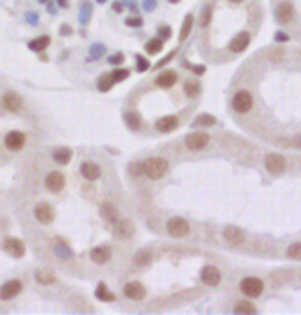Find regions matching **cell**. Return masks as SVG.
Wrapping results in <instances>:
<instances>
[{
	"label": "cell",
	"mask_w": 301,
	"mask_h": 315,
	"mask_svg": "<svg viewBox=\"0 0 301 315\" xmlns=\"http://www.w3.org/2000/svg\"><path fill=\"white\" fill-rule=\"evenodd\" d=\"M141 166H143V174L149 180H160L168 172V160H164L160 155H154V158H149V160L141 162Z\"/></svg>",
	"instance_id": "obj_1"
},
{
	"label": "cell",
	"mask_w": 301,
	"mask_h": 315,
	"mask_svg": "<svg viewBox=\"0 0 301 315\" xmlns=\"http://www.w3.org/2000/svg\"><path fill=\"white\" fill-rule=\"evenodd\" d=\"M33 215H35V219H37L41 225H52L54 219H56V209L49 205V203L41 201V203H37V205L33 207Z\"/></svg>",
	"instance_id": "obj_2"
},
{
	"label": "cell",
	"mask_w": 301,
	"mask_h": 315,
	"mask_svg": "<svg viewBox=\"0 0 301 315\" xmlns=\"http://www.w3.org/2000/svg\"><path fill=\"white\" fill-rule=\"evenodd\" d=\"M252 104H254V98L248 90H238L234 94V98H232V109L236 113H240V115L248 113L250 109H252Z\"/></svg>",
	"instance_id": "obj_3"
},
{
	"label": "cell",
	"mask_w": 301,
	"mask_h": 315,
	"mask_svg": "<svg viewBox=\"0 0 301 315\" xmlns=\"http://www.w3.org/2000/svg\"><path fill=\"white\" fill-rule=\"evenodd\" d=\"M262 289H265V285H262V281L256 279V277H246V279L240 283V291H242L246 297H250V299L258 297V295L262 293Z\"/></svg>",
	"instance_id": "obj_4"
},
{
	"label": "cell",
	"mask_w": 301,
	"mask_h": 315,
	"mask_svg": "<svg viewBox=\"0 0 301 315\" xmlns=\"http://www.w3.org/2000/svg\"><path fill=\"white\" fill-rule=\"evenodd\" d=\"M43 184H45V188H47L49 192H62L64 186H66V176H64L60 170H52V172L45 174Z\"/></svg>",
	"instance_id": "obj_5"
},
{
	"label": "cell",
	"mask_w": 301,
	"mask_h": 315,
	"mask_svg": "<svg viewBox=\"0 0 301 315\" xmlns=\"http://www.w3.org/2000/svg\"><path fill=\"white\" fill-rule=\"evenodd\" d=\"M3 107H5V111H9L11 115H19V113L23 111V98H21L17 92L9 90V92H5V96H3Z\"/></svg>",
	"instance_id": "obj_6"
},
{
	"label": "cell",
	"mask_w": 301,
	"mask_h": 315,
	"mask_svg": "<svg viewBox=\"0 0 301 315\" xmlns=\"http://www.w3.org/2000/svg\"><path fill=\"white\" fill-rule=\"evenodd\" d=\"M209 143V135L203 133V131H197V133H189L184 137V145L191 149V151H201L203 147H207Z\"/></svg>",
	"instance_id": "obj_7"
},
{
	"label": "cell",
	"mask_w": 301,
	"mask_h": 315,
	"mask_svg": "<svg viewBox=\"0 0 301 315\" xmlns=\"http://www.w3.org/2000/svg\"><path fill=\"white\" fill-rule=\"evenodd\" d=\"M25 141H27V135L23 131H17V129L15 131H9L5 135V147L9 151H21L25 147Z\"/></svg>",
	"instance_id": "obj_8"
},
{
	"label": "cell",
	"mask_w": 301,
	"mask_h": 315,
	"mask_svg": "<svg viewBox=\"0 0 301 315\" xmlns=\"http://www.w3.org/2000/svg\"><path fill=\"white\" fill-rule=\"evenodd\" d=\"M166 231H168V235H172V238H184V235L189 233V221L182 219V217H172V219H168V223H166Z\"/></svg>",
	"instance_id": "obj_9"
},
{
	"label": "cell",
	"mask_w": 301,
	"mask_h": 315,
	"mask_svg": "<svg viewBox=\"0 0 301 315\" xmlns=\"http://www.w3.org/2000/svg\"><path fill=\"white\" fill-rule=\"evenodd\" d=\"M21 291H23V281L11 279V281H7L3 287H0V299H3V301H11V299H15Z\"/></svg>",
	"instance_id": "obj_10"
},
{
	"label": "cell",
	"mask_w": 301,
	"mask_h": 315,
	"mask_svg": "<svg viewBox=\"0 0 301 315\" xmlns=\"http://www.w3.org/2000/svg\"><path fill=\"white\" fill-rule=\"evenodd\" d=\"M265 166H267V170L271 174H281L287 168V160H285L283 155H279V153H269L265 158Z\"/></svg>",
	"instance_id": "obj_11"
},
{
	"label": "cell",
	"mask_w": 301,
	"mask_h": 315,
	"mask_svg": "<svg viewBox=\"0 0 301 315\" xmlns=\"http://www.w3.org/2000/svg\"><path fill=\"white\" fill-rule=\"evenodd\" d=\"M113 233H115V238H119V240H129V238H133L135 227H133V223H131L129 219H117V221L113 223Z\"/></svg>",
	"instance_id": "obj_12"
},
{
	"label": "cell",
	"mask_w": 301,
	"mask_h": 315,
	"mask_svg": "<svg viewBox=\"0 0 301 315\" xmlns=\"http://www.w3.org/2000/svg\"><path fill=\"white\" fill-rule=\"evenodd\" d=\"M3 248H5V250H7V254H11L13 258H23V256H25V252H27L25 242H23V240H19V238H7V240L3 242Z\"/></svg>",
	"instance_id": "obj_13"
},
{
	"label": "cell",
	"mask_w": 301,
	"mask_h": 315,
	"mask_svg": "<svg viewBox=\"0 0 301 315\" xmlns=\"http://www.w3.org/2000/svg\"><path fill=\"white\" fill-rule=\"evenodd\" d=\"M123 295L127 299H131V301H143L145 299V287L141 283H137V281H131V283H127L123 287Z\"/></svg>",
	"instance_id": "obj_14"
},
{
	"label": "cell",
	"mask_w": 301,
	"mask_h": 315,
	"mask_svg": "<svg viewBox=\"0 0 301 315\" xmlns=\"http://www.w3.org/2000/svg\"><path fill=\"white\" fill-rule=\"evenodd\" d=\"M100 174H103V170H100V166L96 162H82L80 164V176L88 182H94L100 178Z\"/></svg>",
	"instance_id": "obj_15"
},
{
	"label": "cell",
	"mask_w": 301,
	"mask_h": 315,
	"mask_svg": "<svg viewBox=\"0 0 301 315\" xmlns=\"http://www.w3.org/2000/svg\"><path fill=\"white\" fill-rule=\"evenodd\" d=\"M90 260L94 262V264H98V266L107 264V262L111 260V248L109 246H96V248H92L90 250Z\"/></svg>",
	"instance_id": "obj_16"
},
{
	"label": "cell",
	"mask_w": 301,
	"mask_h": 315,
	"mask_svg": "<svg viewBox=\"0 0 301 315\" xmlns=\"http://www.w3.org/2000/svg\"><path fill=\"white\" fill-rule=\"evenodd\" d=\"M201 281H203L205 285H209V287H215L221 281V272L215 266H211V264L203 266V270H201Z\"/></svg>",
	"instance_id": "obj_17"
},
{
	"label": "cell",
	"mask_w": 301,
	"mask_h": 315,
	"mask_svg": "<svg viewBox=\"0 0 301 315\" xmlns=\"http://www.w3.org/2000/svg\"><path fill=\"white\" fill-rule=\"evenodd\" d=\"M178 117L176 115H166V117H162V119H158L156 121V129L160 131V133H170V131H174L176 127H178Z\"/></svg>",
	"instance_id": "obj_18"
},
{
	"label": "cell",
	"mask_w": 301,
	"mask_h": 315,
	"mask_svg": "<svg viewBox=\"0 0 301 315\" xmlns=\"http://www.w3.org/2000/svg\"><path fill=\"white\" fill-rule=\"evenodd\" d=\"M275 15H277V21H279V23H289V21H293V17H295V9H293L291 3H281V5L277 7Z\"/></svg>",
	"instance_id": "obj_19"
},
{
	"label": "cell",
	"mask_w": 301,
	"mask_h": 315,
	"mask_svg": "<svg viewBox=\"0 0 301 315\" xmlns=\"http://www.w3.org/2000/svg\"><path fill=\"white\" fill-rule=\"evenodd\" d=\"M223 240L230 246H240V244H244V231L238 229V227H234V225H230V227L223 229Z\"/></svg>",
	"instance_id": "obj_20"
},
{
	"label": "cell",
	"mask_w": 301,
	"mask_h": 315,
	"mask_svg": "<svg viewBox=\"0 0 301 315\" xmlns=\"http://www.w3.org/2000/svg\"><path fill=\"white\" fill-rule=\"evenodd\" d=\"M72 155H74V151H72L70 147H58V149L52 153L54 162H56V164H60V166H68V164H70V160H72Z\"/></svg>",
	"instance_id": "obj_21"
},
{
	"label": "cell",
	"mask_w": 301,
	"mask_h": 315,
	"mask_svg": "<svg viewBox=\"0 0 301 315\" xmlns=\"http://www.w3.org/2000/svg\"><path fill=\"white\" fill-rule=\"evenodd\" d=\"M176 80H178L176 72L166 70V72L158 74V78H156V86H160V88H172V86L176 84Z\"/></svg>",
	"instance_id": "obj_22"
},
{
	"label": "cell",
	"mask_w": 301,
	"mask_h": 315,
	"mask_svg": "<svg viewBox=\"0 0 301 315\" xmlns=\"http://www.w3.org/2000/svg\"><path fill=\"white\" fill-rule=\"evenodd\" d=\"M33 277H35V283H39V285H43V287L56 283V274H54L52 270H47V268H37Z\"/></svg>",
	"instance_id": "obj_23"
},
{
	"label": "cell",
	"mask_w": 301,
	"mask_h": 315,
	"mask_svg": "<svg viewBox=\"0 0 301 315\" xmlns=\"http://www.w3.org/2000/svg\"><path fill=\"white\" fill-rule=\"evenodd\" d=\"M248 43H250V35L248 33H240V35H236L230 41V49L234 51V54H240V51H244L248 47Z\"/></svg>",
	"instance_id": "obj_24"
},
{
	"label": "cell",
	"mask_w": 301,
	"mask_h": 315,
	"mask_svg": "<svg viewBox=\"0 0 301 315\" xmlns=\"http://www.w3.org/2000/svg\"><path fill=\"white\" fill-rule=\"evenodd\" d=\"M49 43H52V39H49L47 35H41V37L31 39L27 45H29V49H31V51H35V54H41V51H45V49L49 47Z\"/></svg>",
	"instance_id": "obj_25"
},
{
	"label": "cell",
	"mask_w": 301,
	"mask_h": 315,
	"mask_svg": "<svg viewBox=\"0 0 301 315\" xmlns=\"http://www.w3.org/2000/svg\"><path fill=\"white\" fill-rule=\"evenodd\" d=\"M100 213H103V217L109 221V223H115L119 219V213H117V209L111 205V203H105L103 207H100Z\"/></svg>",
	"instance_id": "obj_26"
},
{
	"label": "cell",
	"mask_w": 301,
	"mask_h": 315,
	"mask_svg": "<svg viewBox=\"0 0 301 315\" xmlns=\"http://www.w3.org/2000/svg\"><path fill=\"white\" fill-rule=\"evenodd\" d=\"M94 297L96 299H100V301H107V303H111V301H115V295L107 289V285L105 283H100L98 287H96V291H94Z\"/></svg>",
	"instance_id": "obj_27"
},
{
	"label": "cell",
	"mask_w": 301,
	"mask_h": 315,
	"mask_svg": "<svg viewBox=\"0 0 301 315\" xmlns=\"http://www.w3.org/2000/svg\"><path fill=\"white\" fill-rule=\"evenodd\" d=\"M149 262H152V254H149L147 250H141L133 256V264L135 266H149Z\"/></svg>",
	"instance_id": "obj_28"
},
{
	"label": "cell",
	"mask_w": 301,
	"mask_h": 315,
	"mask_svg": "<svg viewBox=\"0 0 301 315\" xmlns=\"http://www.w3.org/2000/svg\"><path fill=\"white\" fill-rule=\"evenodd\" d=\"M113 86H115V82H113L111 74H103V76H100V78L96 80V88H98L100 92H109Z\"/></svg>",
	"instance_id": "obj_29"
},
{
	"label": "cell",
	"mask_w": 301,
	"mask_h": 315,
	"mask_svg": "<svg viewBox=\"0 0 301 315\" xmlns=\"http://www.w3.org/2000/svg\"><path fill=\"white\" fill-rule=\"evenodd\" d=\"M125 123H127V127H129V129H133V131H139V127H141L139 115H137V113H133V111H127V113H125Z\"/></svg>",
	"instance_id": "obj_30"
},
{
	"label": "cell",
	"mask_w": 301,
	"mask_h": 315,
	"mask_svg": "<svg viewBox=\"0 0 301 315\" xmlns=\"http://www.w3.org/2000/svg\"><path fill=\"white\" fill-rule=\"evenodd\" d=\"M193 25H195V17H193V15H186V17H184V23H182V29H180V41H184V39L189 37Z\"/></svg>",
	"instance_id": "obj_31"
},
{
	"label": "cell",
	"mask_w": 301,
	"mask_h": 315,
	"mask_svg": "<svg viewBox=\"0 0 301 315\" xmlns=\"http://www.w3.org/2000/svg\"><path fill=\"white\" fill-rule=\"evenodd\" d=\"M145 51L149 56H156L162 51V39H152V41H147L145 43Z\"/></svg>",
	"instance_id": "obj_32"
},
{
	"label": "cell",
	"mask_w": 301,
	"mask_h": 315,
	"mask_svg": "<svg viewBox=\"0 0 301 315\" xmlns=\"http://www.w3.org/2000/svg\"><path fill=\"white\" fill-rule=\"evenodd\" d=\"M236 313H256V307L250 303V301H240L236 307H234Z\"/></svg>",
	"instance_id": "obj_33"
},
{
	"label": "cell",
	"mask_w": 301,
	"mask_h": 315,
	"mask_svg": "<svg viewBox=\"0 0 301 315\" xmlns=\"http://www.w3.org/2000/svg\"><path fill=\"white\" fill-rule=\"evenodd\" d=\"M127 76H129V70H125V68H117V70L111 72V78H113L115 84H117V82H123Z\"/></svg>",
	"instance_id": "obj_34"
},
{
	"label": "cell",
	"mask_w": 301,
	"mask_h": 315,
	"mask_svg": "<svg viewBox=\"0 0 301 315\" xmlns=\"http://www.w3.org/2000/svg\"><path fill=\"white\" fill-rule=\"evenodd\" d=\"M199 92H201V86H199L197 82H186V84H184V94H186V96L195 98Z\"/></svg>",
	"instance_id": "obj_35"
},
{
	"label": "cell",
	"mask_w": 301,
	"mask_h": 315,
	"mask_svg": "<svg viewBox=\"0 0 301 315\" xmlns=\"http://www.w3.org/2000/svg\"><path fill=\"white\" fill-rule=\"evenodd\" d=\"M287 256H289L291 260H301V244H293V246H289Z\"/></svg>",
	"instance_id": "obj_36"
},
{
	"label": "cell",
	"mask_w": 301,
	"mask_h": 315,
	"mask_svg": "<svg viewBox=\"0 0 301 315\" xmlns=\"http://www.w3.org/2000/svg\"><path fill=\"white\" fill-rule=\"evenodd\" d=\"M90 13H92V7H90L88 3H84L82 11H80V21H82V25H84V23H88V19H90Z\"/></svg>",
	"instance_id": "obj_37"
},
{
	"label": "cell",
	"mask_w": 301,
	"mask_h": 315,
	"mask_svg": "<svg viewBox=\"0 0 301 315\" xmlns=\"http://www.w3.org/2000/svg\"><path fill=\"white\" fill-rule=\"evenodd\" d=\"M209 21H211V7H205L203 15H201V27H207Z\"/></svg>",
	"instance_id": "obj_38"
},
{
	"label": "cell",
	"mask_w": 301,
	"mask_h": 315,
	"mask_svg": "<svg viewBox=\"0 0 301 315\" xmlns=\"http://www.w3.org/2000/svg\"><path fill=\"white\" fill-rule=\"evenodd\" d=\"M103 54H105V47H103V45H94V47L90 49V60H98Z\"/></svg>",
	"instance_id": "obj_39"
},
{
	"label": "cell",
	"mask_w": 301,
	"mask_h": 315,
	"mask_svg": "<svg viewBox=\"0 0 301 315\" xmlns=\"http://www.w3.org/2000/svg\"><path fill=\"white\" fill-rule=\"evenodd\" d=\"M215 123V119L211 117V115H201L197 121H195V125H213Z\"/></svg>",
	"instance_id": "obj_40"
},
{
	"label": "cell",
	"mask_w": 301,
	"mask_h": 315,
	"mask_svg": "<svg viewBox=\"0 0 301 315\" xmlns=\"http://www.w3.org/2000/svg\"><path fill=\"white\" fill-rule=\"evenodd\" d=\"M125 25H127V27H141L143 21H141L139 17H129V19L125 21Z\"/></svg>",
	"instance_id": "obj_41"
},
{
	"label": "cell",
	"mask_w": 301,
	"mask_h": 315,
	"mask_svg": "<svg viewBox=\"0 0 301 315\" xmlns=\"http://www.w3.org/2000/svg\"><path fill=\"white\" fill-rule=\"evenodd\" d=\"M56 254H58V256H62V258H72V256H74V254H72V250H70V248H66V246L58 248V250H56Z\"/></svg>",
	"instance_id": "obj_42"
},
{
	"label": "cell",
	"mask_w": 301,
	"mask_h": 315,
	"mask_svg": "<svg viewBox=\"0 0 301 315\" xmlns=\"http://www.w3.org/2000/svg\"><path fill=\"white\" fill-rule=\"evenodd\" d=\"M135 60H137V72H145V70L149 68V64H147V62H145L141 56H137Z\"/></svg>",
	"instance_id": "obj_43"
},
{
	"label": "cell",
	"mask_w": 301,
	"mask_h": 315,
	"mask_svg": "<svg viewBox=\"0 0 301 315\" xmlns=\"http://www.w3.org/2000/svg\"><path fill=\"white\" fill-rule=\"evenodd\" d=\"M123 60H125V56H123V54H117V56H111V58H109V64L119 66V64H123Z\"/></svg>",
	"instance_id": "obj_44"
},
{
	"label": "cell",
	"mask_w": 301,
	"mask_h": 315,
	"mask_svg": "<svg viewBox=\"0 0 301 315\" xmlns=\"http://www.w3.org/2000/svg\"><path fill=\"white\" fill-rule=\"evenodd\" d=\"M172 35V31H170V27H160V39L164 41V39H168Z\"/></svg>",
	"instance_id": "obj_45"
},
{
	"label": "cell",
	"mask_w": 301,
	"mask_h": 315,
	"mask_svg": "<svg viewBox=\"0 0 301 315\" xmlns=\"http://www.w3.org/2000/svg\"><path fill=\"white\" fill-rule=\"evenodd\" d=\"M27 19H29V23H31V25H37L39 15H37V13H27Z\"/></svg>",
	"instance_id": "obj_46"
},
{
	"label": "cell",
	"mask_w": 301,
	"mask_h": 315,
	"mask_svg": "<svg viewBox=\"0 0 301 315\" xmlns=\"http://www.w3.org/2000/svg\"><path fill=\"white\" fill-rule=\"evenodd\" d=\"M131 172L133 174H141L143 172V166L141 164H131Z\"/></svg>",
	"instance_id": "obj_47"
},
{
	"label": "cell",
	"mask_w": 301,
	"mask_h": 315,
	"mask_svg": "<svg viewBox=\"0 0 301 315\" xmlns=\"http://www.w3.org/2000/svg\"><path fill=\"white\" fill-rule=\"evenodd\" d=\"M193 72H195V74H203L205 68H203V66H193Z\"/></svg>",
	"instance_id": "obj_48"
},
{
	"label": "cell",
	"mask_w": 301,
	"mask_h": 315,
	"mask_svg": "<svg viewBox=\"0 0 301 315\" xmlns=\"http://www.w3.org/2000/svg\"><path fill=\"white\" fill-rule=\"evenodd\" d=\"M58 5H60L62 9H68V7H70V0H58Z\"/></svg>",
	"instance_id": "obj_49"
},
{
	"label": "cell",
	"mask_w": 301,
	"mask_h": 315,
	"mask_svg": "<svg viewBox=\"0 0 301 315\" xmlns=\"http://www.w3.org/2000/svg\"><path fill=\"white\" fill-rule=\"evenodd\" d=\"M60 31H62V35H70V33H72V29H70L68 25H64V27H62Z\"/></svg>",
	"instance_id": "obj_50"
},
{
	"label": "cell",
	"mask_w": 301,
	"mask_h": 315,
	"mask_svg": "<svg viewBox=\"0 0 301 315\" xmlns=\"http://www.w3.org/2000/svg\"><path fill=\"white\" fill-rule=\"evenodd\" d=\"M293 145L301 147V135H295V137H293Z\"/></svg>",
	"instance_id": "obj_51"
},
{
	"label": "cell",
	"mask_w": 301,
	"mask_h": 315,
	"mask_svg": "<svg viewBox=\"0 0 301 315\" xmlns=\"http://www.w3.org/2000/svg\"><path fill=\"white\" fill-rule=\"evenodd\" d=\"M154 5H156L154 0H147V3H145V9H147V11H152V9H154Z\"/></svg>",
	"instance_id": "obj_52"
},
{
	"label": "cell",
	"mask_w": 301,
	"mask_h": 315,
	"mask_svg": "<svg viewBox=\"0 0 301 315\" xmlns=\"http://www.w3.org/2000/svg\"><path fill=\"white\" fill-rule=\"evenodd\" d=\"M113 11L121 13V11H123V5H121V3H115V5H113Z\"/></svg>",
	"instance_id": "obj_53"
},
{
	"label": "cell",
	"mask_w": 301,
	"mask_h": 315,
	"mask_svg": "<svg viewBox=\"0 0 301 315\" xmlns=\"http://www.w3.org/2000/svg\"><path fill=\"white\" fill-rule=\"evenodd\" d=\"M277 39H279V41H287L289 35H285V33H277Z\"/></svg>",
	"instance_id": "obj_54"
},
{
	"label": "cell",
	"mask_w": 301,
	"mask_h": 315,
	"mask_svg": "<svg viewBox=\"0 0 301 315\" xmlns=\"http://www.w3.org/2000/svg\"><path fill=\"white\" fill-rule=\"evenodd\" d=\"M230 3H242V0H230Z\"/></svg>",
	"instance_id": "obj_55"
},
{
	"label": "cell",
	"mask_w": 301,
	"mask_h": 315,
	"mask_svg": "<svg viewBox=\"0 0 301 315\" xmlns=\"http://www.w3.org/2000/svg\"><path fill=\"white\" fill-rule=\"evenodd\" d=\"M168 3H172V5H174V3H178V0H168Z\"/></svg>",
	"instance_id": "obj_56"
},
{
	"label": "cell",
	"mask_w": 301,
	"mask_h": 315,
	"mask_svg": "<svg viewBox=\"0 0 301 315\" xmlns=\"http://www.w3.org/2000/svg\"><path fill=\"white\" fill-rule=\"evenodd\" d=\"M96 3H105V0H96Z\"/></svg>",
	"instance_id": "obj_57"
}]
</instances>
